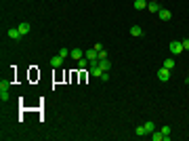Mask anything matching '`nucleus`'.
I'll use <instances>...</instances> for the list:
<instances>
[{
	"mask_svg": "<svg viewBox=\"0 0 189 141\" xmlns=\"http://www.w3.org/2000/svg\"><path fill=\"white\" fill-rule=\"evenodd\" d=\"M158 80H160V82H168V80H170V70H166V67L162 65V67L158 70Z\"/></svg>",
	"mask_w": 189,
	"mask_h": 141,
	"instance_id": "obj_1",
	"label": "nucleus"
},
{
	"mask_svg": "<svg viewBox=\"0 0 189 141\" xmlns=\"http://www.w3.org/2000/svg\"><path fill=\"white\" fill-rule=\"evenodd\" d=\"M170 51H172V55L183 53V42H181V40H172V42H170Z\"/></svg>",
	"mask_w": 189,
	"mask_h": 141,
	"instance_id": "obj_2",
	"label": "nucleus"
},
{
	"mask_svg": "<svg viewBox=\"0 0 189 141\" xmlns=\"http://www.w3.org/2000/svg\"><path fill=\"white\" fill-rule=\"evenodd\" d=\"M17 30H19V34H21V36H25V34H30L32 25H30L27 21H23V23H19V25H17Z\"/></svg>",
	"mask_w": 189,
	"mask_h": 141,
	"instance_id": "obj_3",
	"label": "nucleus"
},
{
	"mask_svg": "<svg viewBox=\"0 0 189 141\" xmlns=\"http://www.w3.org/2000/svg\"><path fill=\"white\" fill-rule=\"evenodd\" d=\"M158 17H160L162 21H170V17H172V15H170V11H168V8H160V11H158Z\"/></svg>",
	"mask_w": 189,
	"mask_h": 141,
	"instance_id": "obj_4",
	"label": "nucleus"
},
{
	"mask_svg": "<svg viewBox=\"0 0 189 141\" xmlns=\"http://www.w3.org/2000/svg\"><path fill=\"white\" fill-rule=\"evenodd\" d=\"M63 61H65V59H63L61 55H55V57H50V65H53V67H61V65H63Z\"/></svg>",
	"mask_w": 189,
	"mask_h": 141,
	"instance_id": "obj_5",
	"label": "nucleus"
},
{
	"mask_svg": "<svg viewBox=\"0 0 189 141\" xmlns=\"http://www.w3.org/2000/svg\"><path fill=\"white\" fill-rule=\"evenodd\" d=\"M6 34H8V38H11V40H19V38H21V34H19V30H17V28H11Z\"/></svg>",
	"mask_w": 189,
	"mask_h": 141,
	"instance_id": "obj_6",
	"label": "nucleus"
},
{
	"mask_svg": "<svg viewBox=\"0 0 189 141\" xmlns=\"http://www.w3.org/2000/svg\"><path fill=\"white\" fill-rule=\"evenodd\" d=\"M91 76H94V78H101V76H103V70H101L99 65H91Z\"/></svg>",
	"mask_w": 189,
	"mask_h": 141,
	"instance_id": "obj_7",
	"label": "nucleus"
},
{
	"mask_svg": "<svg viewBox=\"0 0 189 141\" xmlns=\"http://www.w3.org/2000/svg\"><path fill=\"white\" fill-rule=\"evenodd\" d=\"M162 6H160V2H147V11L149 13H158Z\"/></svg>",
	"mask_w": 189,
	"mask_h": 141,
	"instance_id": "obj_8",
	"label": "nucleus"
},
{
	"mask_svg": "<svg viewBox=\"0 0 189 141\" xmlns=\"http://www.w3.org/2000/svg\"><path fill=\"white\" fill-rule=\"evenodd\" d=\"M130 36H135V38H141V36H143V30L139 28V25H133V28H130Z\"/></svg>",
	"mask_w": 189,
	"mask_h": 141,
	"instance_id": "obj_9",
	"label": "nucleus"
},
{
	"mask_svg": "<svg viewBox=\"0 0 189 141\" xmlns=\"http://www.w3.org/2000/svg\"><path fill=\"white\" fill-rule=\"evenodd\" d=\"M137 11H143V8H147V0H135V4H133Z\"/></svg>",
	"mask_w": 189,
	"mask_h": 141,
	"instance_id": "obj_10",
	"label": "nucleus"
},
{
	"mask_svg": "<svg viewBox=\"0 0 189 141\" xmlns=\"http://www.w3.org/2000/svg\"><path fill=\"white\" fill-rule=\"evenodd\" d=\"M84 57H86L88 61H94V59H99V53L93 48V51H86V55H84Z\"/></svg>",
	"mask_w": 189,
	"mask_h": 141,
	"instance_id": "obj_11",
	"label": "nucleus"
},
{
	"mask_svg": "<svg viewBox=\"0 0 189 141\" xmlns=\"http://www.w3.org/2000/svg\"><path fill=\"white\" fill-rule=\"evenodd\" d=\"M99 67H101L103 72H107V70L111 67V63H109V59H101V61H99Z\"/></svg>",
	"mask_w": 189,
	"mask_h": 141,
	"instance_id": "obj_12",
	"label": "nucleus"
},
{
	"mask_svg": "<svg viewBox=\"0 0 189 141\" xmlns=\"http://www.w3.org/2000/svg\"><path fill=\"white\" fill-rule=\"evenodd\" d=\"M72 57H74V59H82V57H84V53H82L80 48H72Z\"/></svg>",
	"mask_w": 189,
	"mask_h": 141,
	"instance_id": "obj_13",
	"label": "nucleus"
},
{
	"mask_svg": "<svg viewBox=\"0 0 189 141\" xmlns=\"http://www.w3.org/2000/svg\"><path fill=\"white\" fill-rule=\"evenodd\" d=\"M164 67H166V70H172V67H175V59H172V57L164 59Z\"/></svg>",
	"mask_w": 189,
	"mask_h": 141,
	"instance_id": "obj_14",
	"label": "nucleus"
},
{
	"mask_svg": "<svg viewBox=\"0 0 189 141\" xmlns=\"http://www.w3.org/2000/svg\"><path fill=\"white\" fill-rule=\"evenodd\" d=\"M143 126H145V131H147V135H151V133L155 131V124H153V122H145Z\"/></svg>",
	"mask_w": 189,
	"mask_h": 141,
	"instance_id": "obj_15",
	"label": "nucleus"
},
{
	"mask_svg": "<svg viewBox=\"0 0 189 141\" xmlns=\"http://www.w3.org/2000/svg\"><path fill=\"white\" fill-rule=\"evenodd\" d=\"M151 139H153V141H164V135H162V131H160V133H155V131H153V133H151Z\"/></svg>",
	"mask_w": 189,
	"mask_h": 141,
	"instance_id": "obj_16",
	"label": "nucleus"
},
{
	"mask_svg": "<svg viewBox=\"0 0 189 141\" xmlns=\"http://www.w3.org/2000/svg\"><path fill=\"white\" fill-rule=\"evenodd\" d=\"M88 63H91V61H88L86 57H82V59H78V67H82V70H84V67H86Z\"/></svg>",
	"mask_w": 189,
	"mask_h": 141,
	"instance_id": "obj_17",
	"label": "nucleus"
},
{
	"mask_svg": "<svg viewBox=\"0 0 189 141\" xmlns=\"http://www.w3.org/2000/svg\"><path fill=\"white\" fill-rule=\"evenodd\" d=\"M8 87H11L8 80H2V82H0V91H8Z\"/></svg>",
	"mask_w": 189,
	"mask_h": 141,
	"instance_id": "obj_18",
	"label": "nucleus"
},
{
	"mask_svg": "<svg viewBox=\"0 0 189 141\" xmlns=\"http://www.w3.org/2000/svg\"><path fill=\"white\" fill-rule=\"evenodd\" d=\"M137 135L143 137V135H147V131H145V126H137Z\"/></svg>",
	"mask_w": 189,
	"mask_h": 141,
	"instance_id": "obj_19",
	"label": "nucleus"
},
{
	"mask_svg": "<svg viewBox=\"0 0 189 141\" xmlns=\"http://www.w3.org/2000/svg\"><path fill=\"white\" fill-rule=\"evenodd\" d=\"M59 55H61V57H63V59H65V57H67V55H69V48H59Z\"/></svg>",
	"mask_w": 189,
	"mask_h": 141,
	"instance_id": "obj_20",
	"label": "nucleus"
},
{
	"mask_svg": "<svg viewBox=\"0 0 189 141\" xmlns=\"http://www.w3.org/2000/svg\"><path fill=\"white\" fill-rule=\"evenodd\" d=\"M0 99L2 101H8V91H0Z\"/></svg>",
	"mask_w": 189,
	"mask_h": 141,
	"instance_id": "obj_21",
	"label": "nucleus"
},
{
	"mask_svg": "<svg viewBox=\"0 0 189 141\" xmlns=\"http://www.w3.org/2000/svg\"><path fill=\"white\" fill-rule=\"evenodd\" d=\"M101 59H107V51H105V48L99 51V61H101Z\"/></svg>",
	"mask_w": 189,
	"mask_h": 141,
	"instance_id": "obj_22",
	"label": "nucleus"
},
{
	"mask_svg": "<svg viewBox=\"0 0 189 141\" xmlns=\"http://www.w3.org/2000/svg\"><path fill=\"white\" fill-rule=\"evenodd\" d=\"M181 42H183V51H189V38L187 40H181Z\"/></svg>",
	"mask_w": 189,
	"mask_h": 141,
	"instance_id": "obj_23",
	"label": "nucleus"
},
{
	"mask_svg": "<svg viewBox=\"0 0 189 141\" xmlns=\"http://www.w3.org/2000/svg\"><path fill=\"white\" fill-rule=\"evenodd\" d=\"M94 51H97V53H99V51H103V44H101V42H97V44H94Z\"/></svg>",
	"mask_w": 189,
	"mask_h": 141,
	"instance_id": "obj_24",
	"label": "nucleus"
},
{
	"mask_svg": "<svg viewBox=\"0 0 189 141\" xmlns=\"http://www.w3.org/2000/svg\"><path fill=\"white\" fill-rule=\"evenodd\" d=\"M187 82H189V74H187Z\"/></svg>",
	"mask_w": 189,
	"mask_h": 141,
	"instance_id": "obj_25",
	"label": "nucleus"
}]
</instances>
